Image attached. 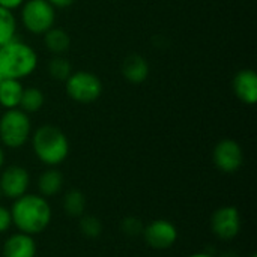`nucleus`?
Wrapping results in <instances>:
<instances>
[{"label": "nucleus", "mask_w": 257, "mask_h": 257, "mask_svg": "<svg viewBox=\"0 0 257 257\" xmlns=\"http://www.w3.org/2000/svg\"><path fill=\"white\" fill-rule=\"evenodd\" d=\"M188 257H214L209 253H194V254H190Z\"/></svg>", "instance_id": "cd10ccee"}, {"label": "nucleus", "mask_w": 257, "mask_h": 257, "mask_svg": "<svg viewBox=\"0 0 257 257\" xmlns=\"http://www.w3.org/2000/svg\"><path fill=\"white\" fill-rule=\"evenodd\" d=\"M212 233L221 241H232L241 230V214L235 206L218 208L211 217Z\"/></svg>", "instance_id": "6e6552de"}, {"label": "nucleus", "mask_w": 257, "mask_h": 257, "mask_svg": "<svg viewBox=\"0 0 257 257\" xmlns=\"http://www.w3.org/2000/svg\"><path fill=\"white\" fill-rule=\"evenodd\" d=\"M63 209L69 217H81L86 209V197L78 190H71L63 197Z\"/></svg>", "instance_id": "6ab92c4d"}, {"label": "nucleus", "mask_w": 257, "mask_h": 257, "mask_svg": "<svg viewBox=\"0 0 257 257\" xmlns=\"http://www.w3.org/2000/svg\"><path fill=\"white\" fill-rule=\"evenodd\" d=\"M32 134V123L27 113L20 108L6 110L0 116V143L9 149L23 148Z\"/></svg>", "instance_id": "20e7f679"}, {"label": "nucleus", "mask_w": 257, "mask_h": 257, "mask_svg": "<svg viewBox=\"0 0 257 257\" xmlns=\"http://www.w3.org/2000/svg\"><path fill=\"white\" fill-rule=\"evenodd\" d=\"M145 242L154 250H169L178 241V229L169 220H154L143 227Z\"/></svg>", "instance_id": "0eeeda50"}, {"label": "nucleus", "mask_w": 257, "mask_h": 257, "mask_svg": "<svg viewBox=\"0 0 257 257\" xmlns=\"http://www.w3.org/2000/svg\"><path fill=\"white\" fill-rule=\"evenodd\" d=\"M12 226V217H11V209L5 208L0 205V233H5L9 230Z\"/></svg>", "instance_id": "5701e85b"}, {"label": "nucleus", "mask_w": 257, "mask_h": 257, "mask_svg": "<svg viewBox=\"0 0 257 257\" xmlns=\"http://www.w3.org/2000/svg\"><path fill=\"white\" fill-rule=\"evenodd\" d=\"M32 148L36 158L48 167H57L69 155L68 137L54 125L39 126L32 136Z\"/></svg>", "instance_id": "7ed1b4c3"}, {"label": "nucleus", "mask_w": 257, "mask_h": 257, "mask_svg": "<svg viewBox=\"0 0 257 257\" xmlns=\"http://www.w3.org/2000/svg\"><path fill=\"white\" fill-rule=\"evenodd\" d=\"M26 0H0V6L9 11H14L17 8H20Z\"/></svg>", "instance_id": "b1692460"}, {"label": "nucleus", "mask_w": 257, "mask_h": 257, "mask_svg": "<svg viewBox=\"0 0 257 257\" xmlns=\"http://www.w3.org/2000/svg\"><path fill=\"white\" fill-rule=\"evenodd\" d=\"M233 92L239 101L253 105L257 101V75L253 69H241L232 81Z\"/></svg>", "instance_id": "9b49d317"}, {"label": "nucleus", "mask_w": 257, "mask_h": 257, "mask_svg": "<svg viewBox=\"0 0 257 257\" xmlns=\"http://www.w3.org/2000/svg\"><path fill=\"white\" fill-rule=\"evenodd\" d=\"M44 44L50 53L56 56H62L65 51H68L71 45V38L63 29L51 27L50 30L44 33Z\"/></svg>", "instance_id": "dca6fc26"}, {"label": "nucleus", "mask_w": 257, "mask_h": 257, "mask_svg": "<svg viewBox=\"0 0 257 257\" xmlns=\"http://www.w3.org/2000/svg\"><path fill=\"white\" fill-rule=\"evenodd\" d=\"M11 217L12 224L18 229V232L33 236L44 232L50 226L53 211L45 197L26 193L14 200Z\"/></svg>", "instance_id": "f257e3e1"}, {"label": "nucleus", "mask_w": 257, "mask_h": 257, "mask_svg": "<svg viewBox=\"0 0 257 257\" xmlns=\"http://www.w3.org/2000/svg\"><path fill=\"white\" fill-rule=\"evenodd\" d=\"M2 80H3V78H2V77H0V81H2Z\"/></svg>", "instance_id": "c756f323"}, {"label": "nucleus", "mask_w": 257, "mask_h": 257, "mask_svg": "<svg viewBox=\"0 0 257 257\" xmlns=\"http://www.w3.org/2000/svg\"><path fill=\"white\" fill-rule=\"evenodd\" d=\"M215 167L223 173H235L242 167L244 152L238 142L232 139H224L218 142L212 152Z\"/></svg>", "instance_id": "1a4fd4ad"}, {"label": "nucleus", "mask_w": 257, "mask_h": 257, "mask_svg": "<svg viewBox=\"0 0 257 257\" xmlns=\"http://www.w3.org/2000/svg\"><path fill=\"white\" fill-rule=\"evenodd\" d=\"M143 224H142V221L139 220V218H136V217H128V218H125L123 221H122V224H120V229H122V232L126 235V236H130V238H134V236H140L142 233H143Z\"/></svg>", "instance_id": "4be33fe9"}, {"label": "nucleus", "mask_w": 257, "mask_h": 257, "mask_svg": "<svg viewBox=\"0 0 257 257\" xmlns=\"http://www.w3.org/2000/svg\"><path fill=\"white\" fill-rule=\"evenodd\" d=\"M38 66L36 51L23 41L12 39L0 47V77L23 80L33 74Z\"/></svg>", "instance_id": "f03ea898"}, {"label": "nucleus", "mask_w": 257, "mask_h": 257, "mask_svg": "<svg viewBox=\"0 0 257 257\" xmlns=\"http://www.w3.org/2000/svg\"><path fill=\"white\" fill-rule=\"evenodd\" d=\"M220 257H239V254L235 253V251H224Z\"/></svg>", "instance_id": "bb28decb"}, {"label": "nucleus", "mask_w": 257, "mask_h": 257, "mask_svg": "<svg viewBox=\"0 0 257 257\" xmlns=\"http://www.w3.org/2000/svg\"><path fill=\"white\" fill-rule=\"evenodd\" d=\"M80 230L86 238L95 239L102 233V223L98 217L86 215L80 220Z\"/></svg>", "instance_id": "412c9836"}, {"label": "nucleus", "mask_w": 257, "mask_h": 257, "mask_svg": "<svg viewBox=\"0 0 257 257\" xmlns=\"http://www.w3.org/2000/svg\"><path fill=\"white\" fill-rule=\"evenodd\" d=\"M122 75L133 84H140L149 77V63L140 54L128 56L122 63Z\"/></svg>", "instance_id": "ddd939ff"}, {"label": "nucleus", "mask_w": 257, "mask_h": 257, "mask_svg": "<svg viewBox=\"0 0 257 257\" xmlns=\"http://www.w3.org/2000/svg\"><path fill=\"white\" fill-rule=\"evenodd\" d=\"M23 90L24 87L20 80L3 78L0 81V105L6 110L18 108Z\"/></svg>", "instance_id": "4468645a"}, {"label": "nucleus", "mask_w": 257, "mask_h": 257, "mask_svg": "<svg viewBox=\"0 0 257 257\" xmlns=\"http://www.w3.org/2000/svg\"><path fill=\"white\" fill-rule=\"evenodd\" d=\"M47 71H48L51 78H54L57 81H65L72 74V66H71V63L65 57L56 56V57H53L48 62Z\"/></svg>", "instance_id": "aec40b11"}, {"label": "nucleus", "mask_w": 257, "mask_h": 257, "mask_svg": "<svg viewBox=\"0 0 257 257\" xmlns=\"http://www.w3.org/2000/svg\"><path fill=\"white\" fill-rule=\"evenodd\" d=\"M54 9L59 8V9H65V8H69L71 5H74L75 0H47Z\"/></svg>", "instance_id": "393cba45"}, {"label": "nucleus", "mask_w": 257, "mask_h": 257, "mask_svg": "<svg viewBox=\"0 0 257 257\" xmlns=\"http://www.w3.org/2000/svg\"><path fill=\"white\" fill-rule=\"evenodd\" d=\"M3 166H5V151L0 145V170L3 169Z\"/></svg>", "instance_id": "a878e982"}, {"label": "nucleus", "mask_w": 257, "mask_h": 257, "mask_svg": "<svg viewBox=\"0 0 257 257\" xmlns=\"http://www.w3.org/2000/svg\"><path fill=\"white\" fill-rule=\"evenodd\" d=\"M65 90L72 101L80 104H90L101 96L102 83L93 72L77 71L65 80Z\"/></svg>", "instance_id": "423d86ee"}, {"label": "nucleus", "mask_w": 257, "mask_h": 257, "mask_svg": "<svg viewBox=\"0 0 257 257\" xmlns=\"http://www.w3.org/2000/svg\"><path fill=\"white\" fill-rule=\"evenodd\" d=\"M36 242L26 233H14L3 244V257H35Z\"/></svg>", "instance_id": "f8f14e48"}, {"label": "nucleus", "mask_w": 257, "mask_h": 257, "mask_svg": "<svg viewBox=\"0 0 257 257\" xmlns=\"http://www.w3.org/2000/svg\"><path fill=\"white\" fill-rule=\"evenodd\" d=\"M0 199H2V193H0Z\"/></svg>", "instance_id": "7c9ffc66"}, {"label": "nucleus", "mask_w": 257, "mask_h": 257, "mask_svg": "<svg viewBox=\"0 0 257 257\" xmlns=\"http://www.w3.org/2000/svg\"><path fill=\"white\" fill-rule=\"evenodd\" d=\"M56 9L47 0H26L21 5V23L33 35H44L54 27Z\"/></svg>", "instance_id": "39448f33"}, {"label": "nucleus", "mask_w": 257, "mask_h": 257, "mask_svg": "<svg viewBox=\"0 0 257 257\" xmlns=\"http://www.w3.org/2000/svg\"><path fill=\"white\" fill-rule=\"evenodd\" d=\"M250 257H257V256H256V254H251V256H250Z\"/></svg>", "instance_id": "c85d7f7f"}, {"label": "nucleus", "mask_w": 257, "mask_h": 257, "mask_svg": "<svg viewBox=\"0 0 257 257\" xmlns=\"http://www.w3.org/2000/svg\"><path fill=\"white\" fill-rule=\"evenodd\" d=\"M63 187V176L56 167H50L38 178V190L42 197H53L60 193Z\"/></svg>", "instance_id": "2eb2a0df"}, {"label": "nucleus", "mask_w": 257, "mask_h": 257, "mask_svg": "<svg viewBox=\"0 0 257 257\" xmlns=\"http://www.w3.org/2000/svg\"><path fill=\"white\" fill-rule=\"evenodd\" d=\"M30 185V175L21 166H8L0 173V193L2 197L15 200L24 196Z\"/></svg>", "instance_id": "9d476101"}, {"label": "nucleus", "mask_w": 257, "mask_h": 257, "mask_svg": "<svg viewBox=\"0 0 257 257\" xmlns=\"http://www.w3.org/2000/svg\"><path fill=\"white\" fill-rule=\"evenodd\" d=\"M17 20L12 11L0 6V47L15 39Z\"/></svg>", "instance_id": "a211bd4d"}, {"label": "nucleus", "mask_w": 257, "mask_h": 257, "mask_svg": "<svg viewBox=\"0 0 257 257\" xmlns=\"http://www.w3.org/2000/svg\"><path fill=\"white\" fill-rule=\"evenodd\" d=\"M44 93L41 89L38 87H27L23 90L21 99H20V110H23L24 113L30 114V113H36L41 110V107L44 105Z\"/></svg>", "instance_id": "f3484780"}]
</instances>
